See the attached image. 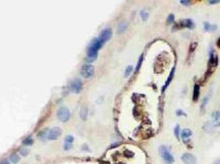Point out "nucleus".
<instances>
[{
  "mask_svg": "<svg viewBox=\"0 0 220 164\" xmlns=\"http://www.w3.org/2000/svg\"><path fill=\"white\" fill-rule=\"evenodd\" d=\"M29 149L27 148H21L20 151V154L22 155V156L23 157H25V156H27V155L29 154Z\"/></svg>",
  "mask_w": 220,
  "mask_h": 164,
  "instance_id": "4be33fe9",
  "label": "nucleus"
},
{
  "mask_svg": "<svg viewBox=\"0 0 220 164\" xmlns=\"http://www.w3.org/2000/svg\"><path fill=\"white\" fill-rule=\"evenodd\" d=\"M73 140H74V139H73V137L72 136L68 135L66 137V139H65V142H68V143H72Z\"/></svg>",
  "mask_w": 220,
  "mask_h": 164,
  "instance_id": "cd10ccee",
  "label": "nucleus"
},
{
  "mask_svg": "<svg viewBox=\"0 0 220 164\" xmlns=\"http://www.w3.org/2000/svg\"><path fill=\"white\" fill-rule=\"evenodd\" d=\"M211 120L215 127H220V111H214L211 115Z\"/></svg>",
  "mask_w": 220,
  "mask_h": 164,
  "instance_id": "9d476101",
  "label": "nucleus"
},
{
  "mask_svg": "<svg viewBox=\"0 0 220 164\" xmlns=\"http://www.w3.org/2000/svg\"><path fill=\"white\" fill-rule=\"evenodd\" d=\"M0 164H11L10 162H8V160H3V161H2L1 162H0Z\"/></svg>",
  "mask_w": 220,
  "mask_h": 164,
  "instance_id": "473e14b6",
  "label": "nucleus"
},
{
  "mask_svg": "<svg viewBox=\"0 0 220 164\" xmlns=\"http://www.w3.org/2000/svg\"><path fill=\"white\" fill-rule=\"evenodd\" d=\"M181 160L184 164H196L197 162L195 156L189 153H184L181 157Z\"/></svg>",
  "mask_w": 220,
  "mask_h": 164,
  "instance_id": "423d86ee",
  "label": "nucleus"
},
{
  "mask_svg": "<svg viewBox=\"0 0 220 164\" xmlns=\"http://www.w3.org/2000/svg\"><path fill=\"white\" fill-rule=\"evenodd\" d=\"M200 86L196 84L194 86L193 88V94H192V100L194 102H197L200 97Z\"/></svg>",
  "mask_w": 220,
  "mask_h": 164,
  "instance_id": "f8f14e48",
  "label": "nucleus"
},
{
  "mask_svg": "<svg viewBox=\"0 0 220 164\" xmlns=\"http://www.w3.org/2000/svg\"><path fill=\"white\" fill-rule=\"evenodd\" d=\"M132 70H133V66H128V67H127V68L125 69V73H124L125 77H128L131 74Z\"/></svg>",
  "mask_w": 220,
  "mask_h": 164,
  "instance_id": "412c9836",
  "label": "nucleus"
},
{
  "mask_svg": "<svg viewBox=\"0 0 220 164\" xmlns=\"http://www.w3.org/2000/svg\"><path fill=\"white\" fill-rule=\"evenodd\" d=\"M82 88V84L80 79H75L71 83V89L72 91L78 93L81 91Z\"/></svg>",
  "mask_w": 220,
  "mask_h": 164,
  "instance_id": "6e6552de",
  "label": "nucleus"
},
{
  "mask_svg": "<svg viewBox=\"0 0 220 164\" xmlns=\"http://www.w3.org/2000/svg\"><path fill=\"white\" fill-rule=\"evenodd\" d=\"M9 158H10V160L12 163H18L19 161L20 160V158L19 157V155L18 154H17L15 153H12L10 155V157H9Z\"/></svg>",
  "mask_w": 220,
  "mask_h": 164,
  "instance_id": "dca6fc26",
  "label": "nucleus"
},
{
  "mask_svg": "<svg viewBox=\"0 0 220 164\" xmlns=\"http://www.w3.org/2000/svg\"><path fill=\"white\" fill-rule=\"evenodd\" d=\"M160 156L164 159V160L169 164H171L174 162V159L173 155L169 151L165 146H162L160 148Z\"/></svg>",
  "mask_w": 220,
  "mask_h": 164,
  "instance_id": "7ed1b4c3",
  "label": "nucleus"
},
{
  "mask_svg": "<svg viewBox=\"0 0 220 164\" xmlns=\"http://www.w3.org/2000/svg\"><path fill=\"white\" fill-rule=\"evenodd\" d=\"M142 61H143V55H141V57H140V59L139 60V62L137 65V67H136V72H138L139 70V69L141 66V64L142 63Z\"/></svg>",
  "mask_w": 220,
  "mask_h": 164,
  "instance_id": "393cba45",
  "label": "nucleus"
},
{
  "mask_svg": "<svg viewBox=\"0 0 220 164\" xmlns=\"http://www.w3.org/2000/svg\"><path fill=\"white\" fill-rule=\"evenodd\" d=\"M61 133H62L61 129L58 127H55L52 128L51 130L48 132V140H57L58 138L61 135Z\"/></svg>",
  "mask_w": 220,
  "mask_h": 164,
  "instance_id": "0eeeda50",
  "label": "nucleus"
},
{
  "mask_svg": "<svg viewBox=\"0 0 220 164\" xmlns=\"http://www.w3.org/2000/svg\"><path fill=\"white\" fill-rule=\"evenodd\" d=\"M174 73V68H173V70H171L170 74H169V77H168V79H167V81H166V83H165V86H164V90L167 87V86H168L169 84H170V82H171V81H172L173 78Z\"/></svg>",
  "mask_w": 220,
  "mask_h": 164,
  "instance_id": "f3484780",
  "label": "nucleus"
},
{
  "mask_svg": "<svg viewBox=\"0 0 220 164\" xmlns=\"http://www.w3.org/2000/svg\"><path fill=\"white\" fill-rule=\"evenodd\" d=\"M180 24L182 27L187 28L189 29H193L195 27V24H194V23L191 19H185L182 20V21H180Z\"/></svg>",
  "mask_w": 220,
  "mask_h": 164,
  "instance_id": "9b49d317",
  "label": "nucleus"
},
{
  "mask_svg": "<svg viewBox=\"0 0 220 164\" xmlns=\"http://www.w3.org/2000/svg\"><path fill=\"white\" fill-rule=\"evenodd\" d=\"M180 3H181L183 5L189 6V5H191V1H189V0H183V1H181Z\"/></svg>",
  "mask_w": 220,
  "mask_h": 164,
  "instance_id": "c756f323",
  "label": "nucleus"
},
{
  "mask_svg": "<svg viewBox=\"0 0 220 164\" xmlns=\"http://www.w3.org/2000/svg\"><path fill=\"white\" fill-rule=\"evenodd\" d=\"M103 44L104 42L99 38H95L91 41L87 53V59L89 62H93L96 59L98 50L102 47Z\"/></svg>",
  "mask_w": 220,
  "mask_h": 164,
  "instance_id": "f257e3e1",
  "label": "nucleus"
},
{
  "mask_svg": "<svg viewBox=\"0 0 220 164\" xmlns=\"http://www.w3.org/2000/svg\"><path fill=\"white\" fill-rule=\"evenodd\" d=\"M174 20V16L173 14H170L167 18V22L169 24L172 23Z\"/></svg>",
  "mask_w": 220,
  "mask_h": 164,
  "instance_id": "c85d7f7f",
  "label": "nucleus"
},
{
  "mask_svg": "<svg viewBox=\"0 0 220 164\" xmlns=\"http://www.w3.org/2000/svg\"><path fill=\"white\" fill-rule=\"evenodd\" d=\"M81 117L84 120L86 119L87 117V115H88V109L86 108H82V109L81 110Z\"/></svg>",
  "mask_w": 220,
  "mask_h": 164,
  "instance_id": "6ab92c4d",
  "label": "nucleus"
},
{
  "mask_svg": "<svg viewBox=\"0 0 220 164\" xmlns=\"http://www.w3.org/2000/svg\"><path fill=\"white\" fill-rule=\"evenodd\" d=\"M209 3L211 5H215L220 3V1H219V0H210V1H209Z\"/></svg>",
  "mask_w": 220,
  "mask_h": 164,
  "instance_id": "2f4dec72",
  "label": "nucleus"
},
{
  "mask_svg": "<svg viewBox=\"0 0 220 164\" xmlns=\"http://www.w3.org/2000/svg\"><path fill=\"white\" fill-rule=\"evenodd\" d=\"M214 164H220V159L217 160L214 162Z\"/></svg>",
  "mask_w": 220,
  "mask_h": 164,
  "instance_id": "f704fd0d",
  "label": "nucleus"
},
{
  "mask_svg": "<svg viewBox=\"0 0 220 164\" xmlns=\"http://www.w3.org/2000/svg\"><path fill=\"white\" fill-rule=\"evenodd\" d=\"M192 133L189 129H183L182 133H181V136H182L183 140H185V139H187L188 138H189L192 135Z\"/></svg>",
  "mask_w": 220,
  "mask_h": 164,
  "instance_id": "4468645a",
  "label": "nucleus"
},
{
  "mask_svg": "<svg viewBox=\"0 0 220 164\" xmlns=\"http://www.w3.org/2000/svg\"><path fill=\"white\" fill-rule=\"evenodd\" d=\"M94 68L90 64L84 65L81 70V74L84 78H89V77L94 75Z\"/></svg>",
  "mask_w": 220,
  "mask_h": 164,
  "instance_id": "39448f33",
  "label": "nucleus"
},
{
  "mask_svg": "<svg viewBox=\"0 0 220 164\" xmlns=\"http://www.w3.org/2000/svg\"><path fill=\"white\" fill-rule=\"evenodd\" d=\"M128 27V24H127L125 22H122L119 25H118V29H117V33L121 34L122 33H123Z\"/></svg>",
  "mask_w": 220,
  "mask_h": 164,
  "instance_id": "2eb2a0df",
  "label": "nucleus"
},
{
  "mask_svg": "<svg viewBox=\"0 0 220 164\" xmlns=\"http://www.w3.org/2000/svg\"><path fill=\"white\" fill-rule=\"evenodd\" d=\"M148 16H149V15H148L147 12H143V11L141 12V18H142L143 21H146L147 19Z\"/></svg>",
  "mask_w": 220,
  "mask_h": 164,
  "instance_id": "a878e982",
  "label": "nucleus"
},
{
  "mask_svg": "<svg viewBox=\"0 0 220 164\" xmlns=\"http://www.w3.org/2000/svg\"><path fill=\"white\" fill-rule=\"evenodd\" d=\"M174 135L176 136V137L178 139H179L180 137V127L179 126H176L174 128Z\"/></svg>",
  "mask_w": 220,
  "mask_h": 164,
  "instance_id": "5701e85b",
  "label": "nucleus"
},
{
  "mask_svg": "<svg viewBox=\"0 0 220 164\" xmlns=\"http://www.w3.org/2000/svg\"><path fill=\"white\" fill-rule=\"evenodd\" d=\"M112 35V32L111 29H106L100 32L99 38L104 43L106 41H108L110 38H111Z\"/></svg>",
  "mask_w": 220,
  "mask_h": 164,
  "instance_id": "1a4fd4ad",
  "label": "nucleus"
},
{
  "mask_svg": "<svg viewBox=\"0 0 220 164\" xmlns=\"http://www.w3.org/2000/svg\"><path fill=\"white\" fill-rule=\"evenodd\" d=\"M216 45H217V47H218L219 48H220V37L219 38V39H218V41H217Z\"/></svg>",
  "mask_w": 220,
  "mask_h": 164,
  "instance_id": "72a5a7b5",
  "label": "nucleus"
},
{
  "mask_svg": "<svg viewBox=\"0 0 220 164\" xmlns=\"http://www.w3.org/2000/svg\"><path fill=\"white\" fill-rule=\"evenodd\" d=\"M204 29L206 32H214L218 29V26L216 24H212L208 22L204 23Z\"/></svg>",
  "mask_w": 220,
  "mask_h": 164,
  "instance_id": "ddd939ff",
  "label": "nucleus"
},
{
  "mask_svg": "<svg viewBox=\"0 0 220 164\" xmlns=\"http://www.w3.org/2000/svg\"><path fill=\"white\" fill-rule=\"evenodd\" d=\"M72 143H68V142H65L64 144V149L66 151H68L72 148Z\"/></svg>",
  "mask_w": 220,
  "mask_h": 164,
  "instance_id": "b1692460",
  "label": "nucleus"
},
{
  "mask_svg": "<svg viewBox=\"0 0 220 164\" xmlns=\"http://www.w3.org/2000/svg\"><path fill=\"white\" fill-rule=\"evenodd\" d=\"M33 143V140L31 136H28L23 141V144L26 145H30Z\"/></svg>",
  "mask_w": 220,
  "mask_h": 164,
  "instance_id": "a211bd4d",
  "label": "nucleus"
},
{
  "mask_svg": "<svg viewBox=\"0 0 220 164\" xmlns=\"http://www.w3.org/2000/svg\"><path fill=\"white\" fill-rule=\"evenodd\" d=\"M218 64V58L214 50H212L210 52V57L208 63V68L206 73V77H210L214 72V70L217 67Z\"/></svg>",
  "mask_w": 220,
  "mask_h": 164,
  "instance_id": "f03ea898",
  "label": "nucleus"
},
{
  "mask_svg": "<svg viewBox=\"0 0 220 164\" xmlns=\"http://www.w3.org/2000/svg\"><path fill=\"white\" fill-rule=\"evenodd\" d=\"M177 115H178V116H185V113H184V112L182 111V110H178L177 111Z\"/></svg>",
  "mask_w": 220,
  "mask_h": 164,
  "instance_id": "7c9ffc66",
  "label": "nucleus"
},
{
  "mask_svg": "<svg viewBox=\"0 0 220 164\" xmlns=\"http://www.w3.org/2000/svg\"><path fill=\"white\" fill-rule=\"evenodd\" d=\"M57 117L61 122H67L70 117V113L69 109L65 107L60 108L57 111Z\"/></svg>",
  "mask_w": 220,
  "mask_h": 164,
  "instance_id": "20e7f679",
  "label": "nucleus"
},
{
  "mask_svg": "<svg viewBox=\"0 0 220 164\" xmlns=\"http://www.w3.org/2000/svg\"><path fill=\"white\" fill-rule=\"evenodd\" d=\"M209 100V98L208 96H205V97H204V99H203L201 104V110L204 109V108H205L206 105L207 104V102H208Z\"/></svg>",
  "mask_w": 220,
  "mask_h": 164,
  "instance_id": "aec40b11",
  "label": "nucleus"
},
{
  "mask_svg": "<svg viewBox=\"0 0 220 164\" xmlns=\"http://www.w3.org/2000/svg\"><path fill=\"white\" fill-rule=\"evenodd\" d=\"M48 134V133H47V130H43L39 133V136L41 138V139H45V138L46 137V135Z\"/></svg>",
  "mask_w": 220,
  "mask_h": 164,
  "instance_id": "bb28decb",
  "label": "nucleus"
}]
</instances>
